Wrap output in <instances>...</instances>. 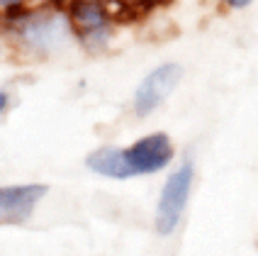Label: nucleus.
<instances>
[{
  "label": "nucleus",
  "instance_id": "obj_9",
  "mask_svg": "<svg viewBox=\"0 0 258 256\" xmlns=\"http://www.w3.org/2000/svg\"><path fill=\"white\" fill-rule=\"evenodd\" d=\"M122 3H127L137 15H146L149 10H154V8H158V5H163L166 0H122Z\"/></svg>",
  "mask_w": 258,
  "mask_h": 256
},
{
  "label": "nucleus",
  "instance_id": "obj_11",
  "mask_svg": "<svg viewBox=\"0 0 258 256\" xmlns=\"http://www.w3.org/2000/svg\"><path fill=\"white\" fill-rule=\"evenodd\" d=\"M13 105H15V95L10 93V88L0 85V122L8 117V113L13 110Z\"/></svg>",
  "mask_w": 258,
  "mask_h": 256
},
{
  "label": "nucleus",
  "instance_id": "obj_5",
  "mask_svg": "<svg viewBox=\"0 0 258 256\" xmlns=\"http://www.w3.org/2000/svg\"><path fill=\"white\" fill-rule=\"evenodd\" d=\"M129 171L134 178L139 176H158L168 173L178 159V149L173 144V137L168 132H146L137 137L134 142L124 146Z\"/></svg>",
  "mask_w": 258,
  "mask_h": 256
},
{
  "label": "nucleus",
  "instance_id": "obj_2",
  "mask_svg": "<svg viewBox=\"0 0 258 256\" xmlns=\"http://www.w3.org/2000/svg\"><path fill=\"white\" fill-rule=\"evenodd\" d=\"M195 178H198V166L192 154H185L166 173V181L158 190L156 208H154V232L158 237L168 239L180 229L192 198Z\"/></svg>",
  "mask_w": 258,
  "mask_h": 256
},
{
  "label": "nucleus",
  "instance_id": "obj_6",
  "mask_svg": "<svg viewBox=\"0 0 258 256\" xmlns=\"http://www.w3.org/2000/svg\"><path fill=\"white\" fill-rule=\"evenodd\" d=\"M49 195L46 183H0V225H27Z\"/></svg>",
  "mask_w": 258,
  "mask_h": 256
},
{
  "label": "nucleus",
  "instance_id": "obj_10",
  "mask_svg": "<svg viewBox=\"0 0 258 256\" xmlns=\"http://www.w3.org/2000/svg\"><path fill=\"white\" fill-rule=\"evenodd\" d=\"M15 57V49H13V42H10V37H8V32L3 29V25H0V64L3 61H13Z\"/></svg>",
  "mask_w": 258,
  "mask_h": 256
},
{
  "label": "nucleus",
  "instance_id": "obj_7",
  "mask_svg": "<svg viewBox=\"0 0 258 256\" xmlns=\"http://www.w3.org/2000/svg\"><path fill=\"white\" fill-rule=\"evenodd\" d=\"M86 169L100 178L107 181H129L134 178L129 171L127 157H124V146L117 144H102L95 146L90 154L86 157Z\"/></svg>",
  "mask_w": 258,
  "mask_h": 256
},
{
  "label": "nucleus",
  "instance_id": "obj_12",
  "mask_svg": "<svg viewBox=\"0 0 258 256\" xmlns=\"http://www.w3.org/2000/svg\"><path fill=\"white\" fill-rule=\"evenodd\" d=\"M217 3L227 10H246V8L253 5V0H217Z\"/></svg>",
  "mask_w": 258,
  "mask_h": 256
},
{
  "label": "nucleus",
  "instance_id": "obj_8",
  "mask_svg": "<svg viewBox=\"0 0 258 256\" xmlns=\"http://www.w3.org/2000/svg\"><path fill=\"white\" fill-rule=\"evenodd\" d=\"M37 3H42V0H0V20L20 13V10H27V8L37 5Z\"/></svg>",
  "mask_w": 258,
  "mask_h": 256
},
{
  "label": "nucleus",
  "instance_id": "obj_3",
  "mask_svg": "<svg viewBox=\"0 0 258 256\" xmlns=\"http://www.w3.org/2000/svg\"><path fill=\"white\" fill-rule=\"evenodd\" d=\"M69 15L76 46L86 54H105L117 34L115 17L105 0H61Z\"/></svg>",
  "mask_w": 258,
  "mask_h": 256
},
{
  "label": "nucleus",
  "instance_id": "obj_4",
  "mask_svg": "<svg viewBox=\"0 0 258 256\" xmlns=\"http://www.w3.org/2000/svg\"><path fill=\"white\" fill-rule=\"evenodd\" d=\"M183 76H185V66L178 61H163V64L154 66L134 88L132 115L139 120H146L154 113H158L166 105V100L178 90Z\"/></svg>",
  "mask_w": 258,
  "mask_h": 256
},
{
  "label": "nucleus",
  "instance_id": "obj_1",
  "mask_svg": "<svg viewBox=\"0 0 258 256\" xmlns=\"http://www.w3.org/2000/svg\"><path fill=\"white\" fill-rule=\"evenodd\" d=\"M0 25L13 42L15 57L22 61H51L78 49L61 0H42L27 10L3 17Z\"/></svg>",
  "mask_w": 258,
  "mask_h": 256
}]
</instances>
